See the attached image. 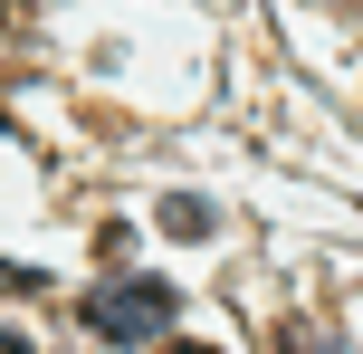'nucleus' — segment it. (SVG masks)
Instances as JSON below:
<instances>
[{
    "label": "nucleus",
    "instance_id": "39448f33",
    "mask_svg": "<svg viewBox=\"0 0 363 354\" xmlns=\"http://www.w3.org/2000/svg\"><path fill=\"white\" fill-rule=\"evenodd\" d=\"M0 354H29V345H19V336H10V326H0Z\"/></svg>",
    "mask_w": 363,
    "mask_h": 354
},
{
    "label": "nucleus",
    "instance_id": "f257e3e1",
    "mask_svg": "<svg viewBox=\"0 0 363 354\" xmlns=\"http://www.w3.org/2000/svg\"><path fill=\"white\" fill-rule=\"evenodd\" d=\"M182 316V287L172 278H106L86 297V326L106 345H144V336H163V326Z\"/></svg>",
    "mask_w": 363,
    "mask_h": 354
},
{
    "label": "nucleus",
    "instance_id": "7ed1b4c3",
    "mask_svg": "<svg viewBox=\"0 0 363 354\" xmlns=\"http://www.w3.org/2000/svg\"><path fill=\"white\" fill-rule=\"evenodd\" d=\"M277 354H335V345L315 336V326H287V336H277Z\"/></svg>",
    "mask_w": 363,
    "mask_h": 354
},
{
    "label": "nucleus",
    "instance_id": "f03ea898",
    "mask_svg": "<svg viewBox=\"0 0 363 354\" xmlns=\"http://www.w3.org/2000/svg\"><path fill=\"white\" fill-rule=\"evenodd\" d=\"M163 230H172V240H201V230H211V201H191V192H172V201H163Z\"/></svg>",
    "mask_w": 363,
    "mask_h": 354
},
{
    "label": "nucleus",
    "instance_id": "20e7f679",
    "mask_svg": "<svg viewBox=\"0 0 363 354\" xmlns=\"http://www.w3.org/2000/svg\"><path fill=\"white\" fill-rule=\"evenodd\" d=\"M10 29H19V0H0V57H10Z\"/></svg>",
    "mask_w": 363,
    "mask_h": 354
},
{
    "label": "nucleus",
    "instance_id": "423d86ee",
    "mask_svg": "<svg viewBox=\"0 0 363 354\" xmlns=\"http://www.w3.org/2000/svg\"><path fill=\"white\" fill-rule=\"evenodd\" d=\"M172 354H220V345H172Z\"/></svg>",
    "mask_w": 363,
    "mask_h": 354
}]
</instances>
